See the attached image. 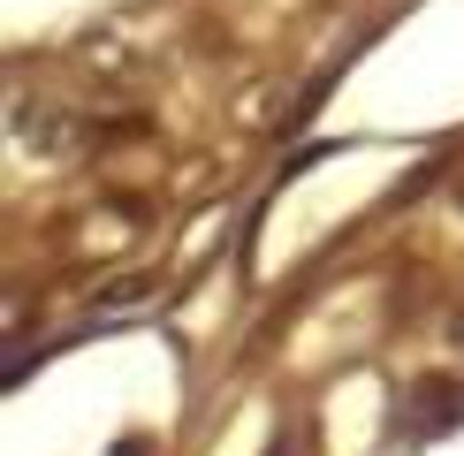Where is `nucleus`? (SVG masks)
<instances>
[{
	"instance_id": "nucleus-1",
	"label": "nucleus",
	"mask_w": 464,
	"mask_h": 456,
	"mask_svg": "<svg viewBox=\"0 0 464 456\" xmlns=\"http://www.w3.org/2000/svg\"><path fill=\"white\" fill-rule=\"evenodd\" d=\"M457 335H464V312H457Z\"/></svg>"
}]
</instances>
